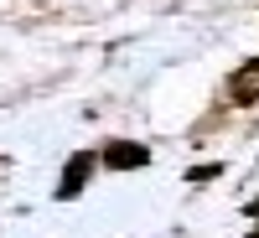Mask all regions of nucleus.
<instances>
[{
	"instance_id": "obj_1",
	"label": "nucleus",
	"mask_w": 259,
	"mask_h": 238,
	"mask_svg": "<svg viewBox=\"0 0 259 238\" xmlns=\"http://www.w3.org/2000/svg\"><path fill=\"white\" fill-rule=\"evenodd\" d=\"M94 171H99V150H73V161L62 166V176H57V202L83 197V186H89Z\"/></svg>"
},
{
	"instance_id": "obj_2",
	"label": "nucleus",
	"mask_w": 259,
	"mask_h": 238,
	"mask_svg": "<svg viewBox=\"0 0 259 238\" xmlns=\"http://www.w3.org/2000/svg\"><path fill=\"white\" fill-rule=\"evenodd\" d=\"M99 166H109V171H140V166H150V150L140 140H109L99 150Z\"/></svg>"
},
{
	"instance_id": "obj_3",
	"label": "nucleus",
	"mask_w": 259,
	"mask_h": 238,
	"mask_svg": "<svg viewBox=\"0 0 259 238\" xmlns=\"http://www.w3.org/2000/svg\"><path fill=\"white\" fill-rule=\"evenodd\" d=\"M228 99L233 104H259V57H249L244 68H233V78H228Z\"/></svg>"
},
{
	"instance_id": "obj_4",
	"label": "nucleus",
	"mask_w": 259,
	"mask_h": 238,
	"mask_svg": "<svg viewBox=\"0 0 259 238\" xmlns=\"http://www.w3.org/2000/svg\"><path fill=\"white\" fill-rule=\"evenodd\" d=\"M218 171H223L218 161H212V166H192V171H187V181H212V176H218Z\"/></svg>"
},
{
	"instance_id": "obj_5",
	"label": "nucleus",
	"mask_w": 259,
	"mask_h": 238,
	"mask_svg": "<svg viewBox=\"0 0 259 238\" xmlns=\"http://www.w3.org/2000/svg\"><path fill=\"white\" fill-rule=\"evenodd\" d=\"M249 212H254V218H259V197H254V207H249ZM249 238H259V228H254V233H249Z\"/></svg>"
}]
</instances>
